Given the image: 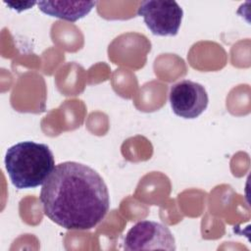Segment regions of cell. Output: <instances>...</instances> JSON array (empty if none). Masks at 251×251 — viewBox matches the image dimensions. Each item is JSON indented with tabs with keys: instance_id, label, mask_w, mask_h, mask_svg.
I'll list each match as a JSON object with an SVG mask.
<instances>
[{
	"instance_id": "obj_1",
	"label": "cell",
	"mask_w": 251,
	"mask_h": 251,
	"mask_svg": "<svg viewBox=\"0 0 251 251\" xmlns=\"http://www.w3.org/2000/svg\"><path fill=\"white\" fill-rule=\"evenodd\" d=\"M44 215L69 230H86L104 220L110 208L108 187L87 165L67 161L55 166L39 196Z\"/></svg>"
},
{
	"instance_id": "obj_2",
	"label": "cell",
	"mask_w": 251,
	"mask_h": 251,
	"mask_svg": "<svg viewBox=\"0 0 251 251\" xmlns=\"http://www.w3.org/2000/svg\"><path fill=\"white\" fill-rule=\"evenodd\" d=\"M4 162L10 180L18 189L42 185L55 168L54 156L49 146L30 140L9 147Z\"/></svg>"
},
{
	"instance_id": "obj_3",
	"label": "cell",
	"mask_w": 251,
	"mask_h": 251,
	"mask_svg": "<svg viewBox=\"0 0 251 251\" xmlns=\"http://www.w3.org/2000/svg\"><path fill=\"white\" fill-rule=\"evenodd\" d=\"M137 15L150 31L159 36H175L181 25L183 11L176 1L148 0L140 3Z\"/></svg>"
},
{
	"instance_id": "obj_4",
	"label": "cell",
	"mask_w": 251,
	"mask_h": 251,
	"mask_svg": "<svg viewBox=\"0 0 251 251\" xmlns=\"http://www.w3.org/2000/svg\"><path fill=\"white\" fill-rule=\"evenodd\" d=\"M124 248L127 251L135 250H167L175 251L176 240L170 228L164 224L154 221L136 223L125 237Z\"/></svg>"
},
{
	"instance_id": "obj_5",
	"label": "cell",
	"mask_w": 251,
	"mask_h": 251,
	"mask_svg": "<svg viewBox=\"0 0 251 251\" xmlns=\"http://www.w3.org/2000/svg\"><path fill=\"white\" fill-rule=\"evenodd\" d=\"M169 100L173 112L183 119H196L208 107L209 97L205 87L189 79L171 86Z\"/></svg>"
},
{
	"instance_id": "obj_6",
	"label": "cell",
	"mask_w": 251,
	"mask_h": 251,
	"mask_svg": "<svg viewBox=\"0 0 251 251\" xmlns=\"http://www.w3.org/2000/svg\"><path fill=\"white\" fill-rule=\"evenodd\" d=\"M39 10L50 16L69 22L84 18L96 5L95 1H38Z\"/></svg>"
},
{
	"instance_id": "obj_7",
	"label": "cell",
	"mask_w": 251,
	"mask_h": 251,
	"mask_svg": "<svg viewBox=\"0 0 251 251\" xmlns=\"http://www.w3.org/2000/svg\"><path fill=\"white\" fill-rule=\"evenodd\" d=\"M10 9L15 10L17 12H22L25 10H28L37 4L36 1H3Z\"/></svg>"
}]
</instances>
